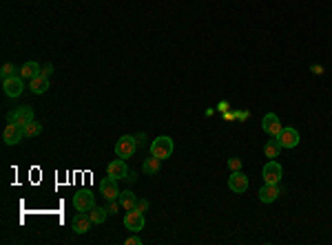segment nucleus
<instances>
[{
	"label": "nucleus",
	"instance_id": "f257e3e1",
	"mask_svg": "<svg viewBox=\"0 0 332 245\" xmlns=\"http://www.w3.org/2000/svg\"><path fill=\"white\" fill-rule=\"evenodd\" d=\"M173 139L162 135V137H155L153 144H151V155H155L158 159H168L173 155Z\"/></svg>",
	"mask_w": 332,
	"mask_h": 245
},
{
	"label": "nucleus",
	"instance_id": "f03ea898",
	"mask_svg": "<svg viewBox=\"0 0 332 245\" xmlns=\"http://www.w3.org/2000/svg\"><path fill=\"white\" fill-rule=\"evenodd\" d=\"M135 150H137V139L133 137V135H122V137L117 139V144H115V155H117V157L129 159V157L135 155Z\"/></svg>",
	"mask_w": 332,
	"mask_h": 245
},
{
	"label": "nucleus",
	"instance_id": "7ed1b4c3",
	"mask_svg": "<svg viewBox=\"0 0 332 245\" xmlns=\"http://www.w3.org/2000/svg\"><path fill=\"white\" fill-rule=\"evenodd\" d=\"M2 91L7 97H20L22 91H25V78H20V73H18L2 80Z\"/></svg>",
	"mask_w": 332,
	"mask_h": 245
},
{
	"label": "nucleus",
	"instance_id": "20e7f679",
	"mask_svg": "<svg viewBox=\"0 0 332 245\" xmlns=\"http://www.w3.org/2000/svg\"><path fill=\"white\" fill-rule=\"evenodd\" d=\"M31 120H33V108L31 106H20V108H16V111H11L7 115L9 124H16V126H20V128H25Z\"/></svg>",
	"mask_w": 332,
	"mask_h": 245
},
{
	"label": "nucleus",
	"instance_id": "39448f33",
	"mask_svg": "<svg viewBox=\"0 0 332 245\" xmlns=\"http://www.w3.org/2000/svg\"><path fill=\"white\" fill-rule=\"evenodd\" d=\"M93 205H96V197H93L91 190H80L73 197V208L78 212H89Z\"/></svg>",
	"mask_w": 332,
	"mask_h": 245
},
{
	"label": "nucleus",
	"instance_id": "423d86ee",
	"mask_svg": "<svg viewBox=\"0 0 332 245\" xmlns=\"http://www.w3.org/2000/svg\"><path fill=\"white\" fill-rule=\"evenodd\" d=\"M100 190H102V197L107 201L120 199V188H117V179H113L111 175H107L100 181Z\"/></svg>",
	"mask_w": 332,
	"mask_h": 245
},
{
	"label": "nucleus",
	"instance_id": "0eeeda50",
	"mask_svg": "<svg viewBox=\"0 0 332 245\" xmlns=\"http://www.w3.org/2000/svg\"><path fill=\"white\" fill-rule=\"evenodd\" d=\"M248 177L244 175L241 170H232L230 177H228V188L232 192H237V195H244L246 190H248Z\"/></svg>",
	"mask_w": 332,
	"mask_h": 245
},
{
	"label": "nucleus",
	"instance_id": "6e6552de",
	"mask_svg": "<svg viewBox=\"0 0 332 245\" xmlns=\"http://www.w3.org/2000/svg\"><path fill=\"white\" fill-rule=\"evenodd\" d=\"M144 212L140 210H129L124 216V228L131 230V232H140V230H144Z\"/></svg>",
	"mask_w": 332,
	"mask_h": 245
},
{
	"label": "nucleus",
	"instance_id": "1a4fd4ad",
	"mask_svg": "<svg viewBox=\"0 0 332 245\" xmlns=\"http://www.w3.org/2000/svg\"><path fill=\"white\" fill-rule=\"evenodd\" d=\"M281 177H283L281 163L270 159V162L264 166V183H279V181H281Z\"/></svg>",
	"mask_w": 332,
	"mask_h": 245
},
{
	"label": "nucleus",
	"instance_id": "9d476101",
	"mask_svg": "<svg viewBox=\"0 0 332 245\" xmlns=\"http://www.w3.org/2000/svg\"><path fill=\"white\" fill-rule=\"evenodd\" d=\"M262 128L266 135H270V137H277L279 133H281V122H279V115H275V113H268V115H264L262 120Z\"/></svg>",
	"mask_w": 332,
	"mask_h": 245
},
{
	"label": "nucleus",
	"instance_id": "9b49d317",
	"mask_svg": "<svg viewBox=\"0 0 332 245\" xmlns=\"http://www.w3.org/2000/svg\"><path fill=\"white\" fill-rule=\"evenodd\" d=\"M277 139H279V144H281V148H297L299 146V133H297V128H290V126H283L281 128V133L277 135Z\"/></svg>",
	"mask_w": 332,
	"mask_h": 245
},
{
	"label": "nucleus",
	"instance_id": "f8f14e48",
	"mask_svg": "<svg viewBox=\"0 0 332 245\" xmlns=\"http://www.w3.org/2000/svg\"><path fill=\"white\" fill-rule=\"evenodd\" d=\"M22 137H25V128H20V126H16V124H7V126H4L2 139H4V144H7V146L20 144Z\"/></svg>",
	"mask_w": 332,
	"mask_h": 245
},
{
	"label": "nucleus",
	"instance_id": "ddd939ff",
	"mask_svg": "<svg viewBox=\"0 0 332 245\" xmlns=\"http://www.w3.org/2000/svg\"><path fill=\"white\" fill-rule=\"evenodd\" d=\"M91 216H89V212H78V214L73 216V221H71V228H73L75 234H87L89 230H91Z\"/></svg>",
	"mask_w": 332,
	"mask_h": 245
},
{
	"label": "nucleus",
	"instance_id": "4468645a",
	"mask_svg": "<svg viewBox=\"0 0 332 245\" xmlns=\"http://www.w3.org/2000/svg\"><path fill=\"white\" fill-rule=\"evenodd\" d=\"M107 175H111L113 179H126V175H129V168H126V162L122 157L113 159L111 163H109L107 168Z\"/></svg>",
	"mask_w": 332,
	"mask_h": 245
},
{
	"label": "nucleus",
	"instance_id": "2eb2a0df",
	"mask_svg": "<svg viewBox=\"0 0 332 245\" xmlns=\"http://www.w3.org/2000/svg\"><path fill=\"white\" fill-rule=\"evenodd\" d=\"M279 199V183H266L264 188H259V201L262 204H273Z\"/></svg>",
	"mask_w": 332,
	"mask_h": 245
},
{
	"label": "nucleus",
	"instance_id": "dca6fc26",
	"mask_svg": "<svg viewBox=\"0 0 332 245\" xmlns=\"http://www.w3.org/2000/svg\"><path fill=\"white\" fill-rule=\"evenodd\" d=\"M160 168H162V159H158L155 155H151V157L144 159V163H142V172H144V175H158Z\"/></svg>",
	"mask_w": 332,
	"mask_h": 245
},
{
	"label": "nucleus",
	"instance_id": "f3484780",
	"mask_svg": "<svg viewBox=\"0 0 332 245\" xmlns=\"http://www.w3.org/2000/svg\"><path fill=\"white\" fill-rule=\"evenodd\" d=\"M29 84L36 95H42V93L49 91V78H45V75H36L33 80H29Z\"/></svg>",
	"mask_w": 332,
	"mask_h": 245
},
{
	"label": "nucleus",
	"instance_id": "a211bd4d",
	"mask_svg": "<svg viewBox=\"0 0 332 245\" xmlns=\"http://www.w3.org/2000/svg\"><path fill=\"white\" fill-rule=\"evenodd\" d=\"M135 204H137V195H133V190H122L120 192V205L122 210H135Z\"/></svg>",
	"mask_w": 332,
	"mask_h": 245
},
{
	"label": "nucleus",
	"instance_id": "6ab92c4d",
	"mask_svg": "<svg viewBox=\"0 0 332 245\" xmlns=\"http://www.w3.org/2000/svg\"><path fill=\"white\" fill-rule=\"evenodd\" d=\"M36 75H40V64L38 62H25L20 67V78H25V80H33Z\"/></svg>",
	"mask_w": 332,
	"mask_h": 245
},
{
	"label": "nucleus",
	"instance_id": "aec40b11",
	"mask_svg": "<svg viewBox=\"0 0 332 245\" xmlns=\"http://www.w3.org/2000/svg\"><path fill=\"white\" fill-rule=\"evenodd\" d=\"M281 144H279V139L275 137L273 141H266V146H264V155L268 159H277L279 157V153H281Z\"/></svg>",
	"mask_w": 332,
	"mask_h": 245
},
{
	"label": "nucleus",
	"instance_id": "412c9836",
	"mask_svg": "<svg viewBox=\"0 0 332 245\" xmlns=\"http://www.w3.org/2000/svg\"><path fill=\"white\" fill-rule=\"evenodd\" d=\"M89 216H91V221H93V223L102 225L104 221H107L109 212H107V208H100V205H93V208L89 210Z\"/></svg>",
	"mask_w": 332,
	"mask_h": 245
},
{
	"label": "nucleus",
	"instance_id": "4be33fe9",
	"mask_svg": "<svg viewBox=\"0 0 332 245\" xmlns=\"http://www.w3.org/2000/svg\"><path fill=\"white\" fill-rule=\"evenodd\" d=\"M18 73H20V69H18L13 62H4L2 69H0V78H2V80L11 78V75H18Z\"/></svg>",
	"mask_w": 332,
	"mask_h": 245
},
{
	"label": "nucleus",
	"instance_id": "5701e85b",
	"mask_svg": "<svg viewBox=\"0 0 332 245\" xmlns=\"http://www.w3.org/2000/svg\"><path fill=\"white\" fill-rule=\"evenodd\" d=\"M42 133V124H38L36 120H31L29 124L25 126V137H38Z\"/></svg>",
	"mask_w": 332,
	"mask_h": 245
},
{
	"label": "nucleus",
	"instance_id": "b1692460",
	"mask_svg": "<svg viewBox=\"0 0 332 245\" xmlns=\"http://www.w3.org/2000/svg\"><path fill=\"white\" fill-rule=\"evenodd\" d=\"M120 199H113V201H109V205H107V212L109 214H117V212H120Z\"/></svg>",
	"mask_w": 332,
	"mask_h": 245
},
{
	"label": "nucleus",
	"instance_id": "393cba45",
	"mask_svg": "<svg viewBox=\"0 0 332 245\" xmlns=\"http://www.w3.org/2000/svg\"><path fill=\"white\" fill-rule=\"evenodd\" d=\"M228 168H230V170H241V159L239 157H230L228 159Z\"/></svg>",
	"mask_w": 332,
	"mask_h": 245
},
{
	"label": "nucleus",
	"instance_id": "a878e982",
	"mask_svg": "<svg viewBox=\"0 0 332 245\" xmlns=\"http://www.w3.org/2000/svg\"><path fill=\"white\" fill-rule=\"evenodd\" d=\"M135 210H140V212H146V210H149V201H146V199H137V204H135Z\"/></svg>",
	"mask_w": 332,
	"mask_h": 245
},
{
	"label": "nucleus",
	"instance_id": "bb28decb",
	"mask_svg": "<svg viewBox=\"0 0 332 245\" xmlns=\"http://www.w3.org/2000/svg\"><path fill=\"white\" fill-rule=\"evenodd\" d=\"M124 243H126V245H142V239L137 237V232H135V234H133V237H129V239H126Z\"/></svg>",
	"mask_w": 332,
	"mask_h": 245
},
{
	"label": "nucleus",
	"instance_id": "cd10ccee",
	"mask_svg": "<svg viewBox=\"0 0 332 245\" xmlns=\"http://www.w3.org/2000/svg\"><path fill=\"white\" fill-rule=\"evenodd\" d=\"M51 73H54V67H51V64H47V67L40 69V75H45V78H49Z\"/></svg>",
	"mask_w": 332,
	"mask_h": 245
},
{
	"label": "nucleus",
	"instance_id": "c85d7f7f",
	"mask_svg": "<svg viewBox=\"0 0 332 245\" xmlns=\"http://www.w3.org/2000/svg\"><path fill=\"white\" fill-rule=\"evenodd\" d=\"M135 177H137V172H129V175H126V181L133 183V181H135Z\"/></svg>",
	"mask_w": 332,
	"mask_h": 245
},
{
	"label": "nucleus",
	"instance_id": "c756f323",
	"mask_svg": "<svg viewBox=\"0 0 332 245\" xmlns=\"http://www.w3.org/2000/svg\"><path fill=\"white\" fill-rule=\"evenodd\" d=\"M312 73L321 75V73H324V69H321V67H319V64H317V67H315V64H312Z\"/></svg>",
	"mask_w": 332,
	"mask_h": 245
}]
</instances>
